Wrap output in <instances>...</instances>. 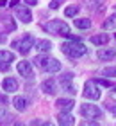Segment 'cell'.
<instances>
[{
    "mask_svg": "<svg viewBox=\"0 0 116 126\" xmlns=\"http://www.w3.org/2000/svg\"><path fill=\"white\" fill-rule=\"evenodd\" d=\"M61 50L64 52L66 56H70V58H82V56H86V52H88V49L84 47L82 42H66L61 45Z\"/></svg>",
    "mask_w": 116,
    "mask_h": 126,
    "instance_id": "1",
    "label": "cell"
},
{
    "mask_svg": "<svg viewBox=\"0 0 116 126\" xmlns=\"http://www.w3.org/2000/svg\"><path fill=\"white\" fill-rule=\"evenodd\" d=\"M34 63H36L39 68H43V70L50 72V74L61 70V63L57 61L55 58H45V56H38V58L34 60Z\"/></svg>",
    "mask_w": 116,
    "mask_h": 126,
    "instance_id": "2",
    "label": "cell"
},
{
    "mask_svg": "<svg viewBox=\"0 0 116 126\" xmlns=\"http://www.w3.org/2000/svg\"><path fill=\"white\" fill-rule=\"evenodd\" d=\"M45 29L48 32H54V34H63V36H68L70 34V25L64 24L63 20H52L45 25Z\"/></svg>",
    "mask_w": 116,
    "mask_h": 126,
    "instance_id": "3",
    "label": "cell"
},
{
    "mask_svg": "<svg viewBox=\"0 0 116 126\" xmlns=\"http://www.w3.org/2000/svg\"><path fill=\"white\" fill-rule=\"evenodd\" d=\"M84 97L91 101L100 99V90H98V83L96 81H86L84 85Z\"/></svg>",
    "mask_w": 116,
    "mask_h": 126,
    "instance_id": "4",
    "label": "cell"
},
{
    "mask_svg": "<svg viewBox=\"0 0 116 126\" xmlns=\"http://www.w3.org/2000/svg\"><path fill=\"white\" fill-rule=\"evenodd\" d=\"M14 47L18 49L21 54H27L29 50H31V47H34V38H32V34H25L21 40L14 42Z\"/></svg>",
    "mask_w": 116,
    "mask_h": 126,
    "instance_id": "5",
    "label": "cell"
},
{
    "mask_svg": "<svg viewBox=\"0 0 116 126\" xmlns=\"http://www.w3.org/2000/svg\"><path fill=\"white\" fill-rule=\"evenodd\" d=\"M80 113H82L86 119H96V117L102 115V110L96 105H82L80 106Z\"/></svg>",
    "mask_w": 116,
    "mask_h": 126,
    "instance_id": "6",
    "label": "cell"
},
{
    "mask_svg": "<svg viewBox=\"0 0 116 126\" xmlns=\"http://www.w3.org/2000/svg\"><path fill=\"white\" fill-rule=\"evenodd\" d=\"M72 79H73V74H70V72L63 74V76H61V87H63V90H64V92L75 94L77 90H75V87L72 85Z\"/></svg>",
    "mask_w": 116,
    "mask_h": 126,
    "instance_id": "7",
    "label": "cell"
},
{
    "mask_svg": "<svg viewBox=\"0 0 116 126\" xmlns=\"http://www.w3.org/2000/svg\"><path fill=\"white\" fill-rule=\"evenodd\" d=\"M14 15L18 16V18L23 22V24H29V22L32 20L31 11H29L27 7H23V5H14Z\"/></svg>",
    "mask_w": 116,
    "mask_h": 126,
    "instance_id": "8",
    "label": "cell"
},
{
    "mask_svg": "<svg viewBox=\"0 0 116 126\" xmlns=\"http://www.w3.org/2000/svg\"><path fill=\"white\" fill-rule=\"evenodd\" d=\"M18 74L23 78H31L32 76V65L29 61H18Z\"/></svg>",
    "mask_w": 116,
    "mask_h": 126,
    "instance_id": "9",
    "label": "cell"
},
{
    "mask_svg": "<svg viewBox=\"0 0 116 126\" xmlns=\"http://www.w3.org/2000/svg\"><path fill=\"white\" fill-rule=\"evenodd\" d=\"M96 56H98V60H102V61H109V60L116 58V49H100L96 52Z\"/></svg>",
    "mask_w": 116,
    "mask_h": 126,
    "instance_id": "10",
    "label": "cell"
},
{
    "mask_svg": "<svg viewBox=\"0 0 116 126\" xmlns=\"http://www.w3.org/2000/svg\"><path fill=\"white\" fill-rule=\"evenodd\" d=\"M2 88H4V92H16L18 90V81L14 78H5L2 83Z\"/></svg>",
    "mask_w": 116,
    "mask_h": 126,
    "instance_id": "11",
    "label": "cell"
},
{
    "mask_svg": "<svg viewBox=\"0 0 116 126\" xmlns=\"http://www.w3.org/2000/svg\"><path fill=\"white\" fill-rule=\"evenodd\" d=\"M13 105H14V108L18 112H25L27 106H29V99H27V97H23V95H18V97H14V99H13Z\"/></svg>",
    "mask_w": 116,
    "mask_h": 126,
    "instance_id": "12",
    "label": "cell"
},
{
    "mask_svg": "<svg viewBox=\"0 0 116 126\" xmlns=\"http://www.w3.org/2000/svg\"><path fill=\"white\" fill-rule=\"evenodd\" d=\"M57 123L61 126H72V124H75V119H73V115H70L68 112H63V113H59V117H57Z\"/></svg>",
    "mask_w": 116,
    "mask_h": 126,
    "instance_id": "13",
    "label": "cell"
},
{
    "mask_svg": "<svg viewBox=\"0 0 116 126\" xmlns=\"http://www.w3.org/2000/svg\"><path fill=\"white\" fill-rule=\"evenodd\" d=\"M41 90H43V92L45 94H55L57 92V90H55V81H54V79H46V81H43L41 83Z\"/></svg>",
    "mask_w": 116,
    "mask_h": 126,
    "instance_id": "14",
    "label": "cell"
},
{
    "mask_svg": "<svg viewBox=\"0 0 116 126\" xmlns=\"http://www.w3.org/2000/svg\"><path fill=\"white\" fill-rule=\"evenodd\" d=\"M73 105H75L73 99H57V106H59L63 112H70L73 108Z\"/></svg>",
    "mask_w": 116,
    "mask_h": 126,
    "instance_id": "15",
    "label": "cell"
},
{
    "mask_svg": "<svg viewBox=\"0 0 116 126\" xmlns=\"http://www.w3.org/2000/svg\"><path fill=\"white\" fill-rule=\"evenodd\" d=\"M36 49L39 50V52H50L52 43L48 42V40H38L36 42Z\"/></svg>",
    "mask_w": 116,
    "mask_h": 126,
    "instance_id": "16",
    "label": "cell"
},
{
    "mask_svg": "<svg viewBox=\"0 0 116 126\" xmlns=\"http://www.w3.org/2000/svg\"><path fill=\"white\" fill-rule=\"evenodd\" d=\"M109 42V36L105 32L104 34H96V36H91V43H95V45H105Z\"/></svg>",
    "mask_w": 116,
    "mask_h": 126,
    "instance_id": "17",
    "label": "cell"
},
{
    "mask_svg": "<svg viewBox=\"0 0 116 126\" xmlns=\"http://www.w3.org/2000/svg\"><path fill=\"white\" fill-rule=\"evenodd\" d=\"M75 27H79V29H89L91 20L89 18H75Z\"/></svg>",
    "mask_w": 116,
    "mask_h": 126,
    "instance_id": "18",
    "label": "cell"
},
{
    "mask_svg": "<svg viewBox=\"0 0 116 126\" xmlns=\"http://www.w3.org/2000/svg\"><path fill=\"white\" fill-rule=\"evenodd\" d=\"M104 29H105V31L116 29V13H114V15H111L105 22H104Z\"/></svg>",
    "mask_w": 116,
    "mask_h": 126,
    "instance_id": "19",
    "label": "cell"
},
{
    "mask_svg": "<svg viewBox=\"0 0 116 126\" xmlns=\"http://www.w3.org/2000/svg\"><path fill=\"white\" fill-rule=\"evenodd\" d=\"M0 61H4V63L14 61V54L9 52V50H0Z\"/></svg>",
    "mask_w": 116,
    "mask_h": 126,
    "instance_id": "20",
    "label": "cell"
},
{
    "mask_svg": "<svg viewBox=\"0 0 116 126\" xmlns=\"http://www.w3.org/2000/svg\"><path fill=\"white\" fill-rule=\"evenodd\" d=\"M104 2H105V0H86V7L95 11V9H98V7H100V5H102Z\"/></svg>",
    "mask_w": 116,
    "mask_h": 126,
    "instance_id": "21",
    "label": "cell"
},
{
    "mask_svg": "<svg viewBox=\"0 0 116 126\" xmlns=\"http://www.w3.org/2000/svg\"><path fill=\"white\" fill-rule=\"evenodd\" d=\"M79 13V5H68V7L64 9V15L68 16V18H72V16H75Z\"/></svg>",
    "mask_w": 116,
    "mask_h": 126,
    "instance_id": "22",
    "label": "cell"
},
{
    "mask_svg": "<svg viewBox=\"0 0 116 126\" xmlns=\"http://www.w3.org/2000/svg\"><path fill=\"white\" fill-rule=\"evenodd\" d=\"M104 76H107V78H116V67H105L102 70Z\"/></svg>",
    "mask_w": 116,
    "mask_h": 126,
    "instance_id": "23",
    "label": "cell"
},
{
    "mask_svg": "<svg viewBox=\"0 0 116 126\" xmlns=\"http://www.w3.org/2000/svg\"><path fill=\"white\" fill-rule=\"evenodd\" d=\"M9 119H11V115H9V112H7V110H4V108H2V110H0V124L7 123Z\"/></svg>",
    "mask_w": 116,
    "mask_h": 126,
    "instance_id": "24",
    "label": "cell"
},
{
    "mask_svg": "<svg viewBox=\"0 0 116 126\" xmlns=\"http://www.w3.org/2000/svg\"><path fill=\"white\" fill-rule=\"evenodd\" d=\"M63 2H64V0H52V2H50V9H57Z\"/></svg>",
    "mask_w": 116,
    "mask_h": 126,
    "instance_id": "25",
    "label": "cell"
},
{
    "mask_svg": "<svg viewBox=\"0 0 116 126\" xmlns=\"http://www.w3.org/2000/svg\"><path fill=\"white\" fill-rule=\"evenodd\" d=\"M96 83L102 87H111V81H107V79H96Z\"/></svg>",
    "mask_w": 116,
    "mask_h": 126,
    "instance_id": "26",
    "label": "cell"
},
{
    "mask_svg": "<svg viewBox=\"0 0 116 126\" xmlns=\"http://www.w3.org/2000/svg\"><path fill=\"white\" fill-rule=\"evenodd\" d=\"M107 108H109V112H111L113 115H116V105H107Z\"/></svg>",
    "mask_w": 116,
    "mask_h": 126,
    "instance_id": "27",
    "label": "cell"
},
{
    "mask_svg": "<svg viewBox=\"0 0 116 126\" xmlns=\"http://www.w3.org/2000/svg\"><path fill=\"white\" fill-rule=\"evenodd\" d=\"M25 4H29V5H36L38 0H25Z\"/></svg>",
    "mask_w": 116,
    "mask_h": 126,
    "instance_id": "28",
    "label": "cell"
},
{
    "mask_svg": "<svg viewBox=\"0 0 116 126\" xmlns=\"http://www.w3.org/2000/svg\"><path fill=\"white\" fill-rule=\"evenodd\" d=\"M5 4H7V0H0V7H4Z\"/></svg>",
    "mask_w": 116,
    "mask_h": 126,
    "instance_id": "29",
    "label": "cell"
},
{
    "mask_svg": "<svg viewBox=\"0 0 116 126\" xmlns=\"http://www.w3.org/2000/svg\"><path fill=\"white\" fill-rule=\"evenodd\" d=\"M113 97H114V99H116V88L113 90Z\"/></svg>",
    "mask_w": 116,
    "mask_h": 126,
    "instance_id": "30",
    "label": "cell"
}]
</instances>
